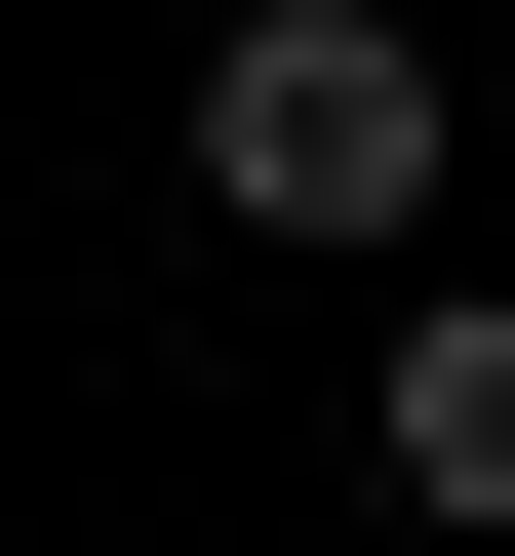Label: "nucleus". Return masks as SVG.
Returning <instances> with one entry per match:
<instances>
[{
	"mask_svg": "<svg viewBox=\"0 0 515 556\" xmlns=\"http://www.w3.org/2000/svg\"><path fill=\"white\" fill-rule=\"evenodd\" d=\"M357 477H397L436 556H515V278H436L397 358H357Z\"/></svg>",
	"mask_w": 515,
	"mask_h": 556,
	"instance_id": "f03ea898",
	"label": "nucleus"
},
{
	"mask_svg": "<svg viewBox=\"0 0 515 556\" xmlns=\"http://www.w3.org/2000/svg\"><path fill=\"white\" fill-rule=\"evenodd\" d=\"M436 160H476V80H436L397 0H239L198 40V199L239 239H436Z\"/></svg>",
	"mask_w": 515,
	"mask_h": 556,
	"instance_id": "f257e3e1",
	"label": "nucleus"
}]
</instances>
